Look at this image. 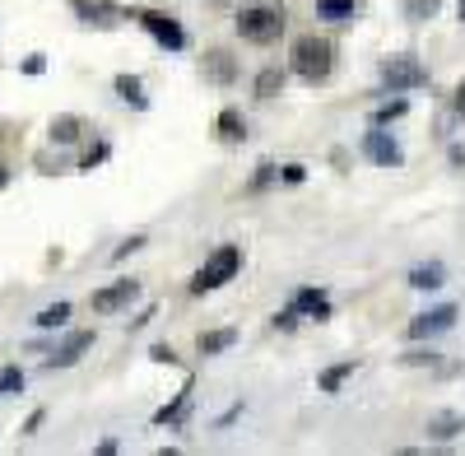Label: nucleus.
Returning a JSON list of instances; mask_svg holds the SVG:
<instances>
[{"label":"nucleus","mask_w":465,"mask_h":456,"mask_svg":"<svg viewBox=\"0 0 465 456\" xmlns=\"http://www.w3.org/2000/svg\"><path fill=\"white\" fill-rule=\"evenodd\" d=\"M289 61H293V74H298V80H307V84H326V80H331V70H335V43H331V37L307 33V37H298V43H293Z\"/></svg>","instance_id":"1"},{"label":"nucleus","mask_w":465,"mask_h":456,"mask_svg":"<svg viewBox=\"0 0 465 456\" xmlns=\"http://www.w3.org/2000/svg\"><path fill=\"white\" fill-rule=\"evenodd\" d=\"M238 33L247 37V43H256V47L280 43V33H284V5H270V0H261V5H247V10L238 15Z\"/></svg>","instance_id":"2"},{"label":"nucleus","mask_w":465,"mask_h":456,"mask_svg":"<svg viewBox=\"0 0 465 456\" xmlns=\"http://www.w3.org/2000/svg\"><path fill=\"white\" fill-rule=\"evenodd\" d=\"M242 271V252L238 247H219L196 275H191V293H210V289H219V284H228L232 275Z\"/></svg>","instance_id":"3"},{"label":"nucleus","mask_w":465,"mask_h":456,"mask_svg":"<svg viewBox=\"0 0 465 456\" xmlns=\"http://www.w3.org/2000/svg\"><path fill=\"white\" fill-rule=\"evenodd\" d=\"M381 84L386 89H423L429 84V65H423L419 56H410V52H401L391 61H381Z\"/></svg>","instance_id":"4"},{"label":"nucleus","mask_w":465,"mask_h":456,"mask_svg":"<svg viewBox=\"0 0 465 456\" xmlns=\"http://www.w3.org/2000/svg\"><path fill=\"white\" fill-rule=\"evenodd\" d=\"M140 298V280H112L107 289H98L94 293V312H122V308H131V302Z\"/></svg>","instance_id":"5"},{"label":"nucleus","mask_w":465,"mask_h":456,"mask_svg":"<svg viewBox=\"0 0 465 456\" xmlns=\"http://www.w3.org/2000/svg\"><path fill=\"white\" fill-rule=\"evenodd\" d=\"M363 154H368L377 168H401V164H405L401 144L386 135V131H368V135H363Z\"/></svg>","instance_id":"6"},{"label":"nucleus","mask_w":465,"mask_h":456,"mask_svg":"<svg viewBox=\"0 0 465 456\" xmlns=\"http://www.w3.org/2000/svg\"><path fill=\"white\" fill-rule=\"evenodd\" d=\"M451 322H456V308H451V302H442V308H433V312H419L405 335H410V340H429V335L451 331Z\"/></svg>","instance_id":"7"},{"label":"nucleus","mask_w":465,"mask_h":456,"mask_svg":"<svg viewBox=\"0 0 465 456\" xmlns=\"http://www.w3.org/2000/svg\"><path fill=\"white\" fill-rule=\"evenodd\" d=\"M140 19H144V28L153 33V43H159V47H168V52L186 47V33H182L177 19H163V15H140Z\"/></svg>","instance_id":"8"},{"label":"nucleus","mask_w":465,"mask_h":456,"mask_svg":"<svg viewBox=\"0 0 465 456\" xmlns=\"http://www.w3.org/2000/svg\"><path fill=\"white\" fill-rule=\"evenodd\" d=\"M89 345H94V331H74V335H65V340H61V350H52L47 368H74Z\"/></svg>","instance_id":"9"},{"label":"nucleus","mask_w":465,"mask_h":456,"mask_svg":"<svg viewBox=\"0 0 465 456\" xmlns=\"http://www.w3.org/2000/svg\"><path fill=\"white\" fill-rule=\"evenodd\" d=\"M201 74H205L210 84H232V80H238V65H232V56H228V52H205Z\"/></svg>","instance_id":"10"},{"label":"nucleus","mask_w":465,"mask_h":456,"mask_svg":"<svg viewBox=\"0 0 465 456\" xmlns=\"http://www.w3.org/2000/svg\"><path fill=\"white\" fill-rule=\"evenodd\" d=\"M232 340H238V331H232V326H219V331H201L196 350H201V359H214V354L232 350Z\"/></svg>","instance_id":"11"},{"label":"nucleus","mask_w":465,"mask_h":456,"mask_svg":"<svg viewBox=\"0 0 465 456\" xmlns=\"http://www.w3.org/2000/svg\"><path fill=\"white\" fill-rule=\"evenodd\" d=\"M293 308H298V312H307L312 322H326V317H331V302H326V293H322V289H298Z\"/></svg>","instance_id":"12"},{"label":"nucleus","mask_w":465,"mask_h":456,"mask_svg":"<svg viewBox=\"0 0 465 456\" xmlns=\"http://www.w3.org/2000/svg\"><path fill=\"white\" fill-rule=\"evenodd\" d=\"M442 280H447L442 261H429V265H414L410 271V289H442Z\"/></svg>","instance_id":"13"},{"label":"nucleus","mask_w":465,"mask_h":456,"mask_svg":"<svg viewBox=\"0 0 465 456\" xmlns=\"http://www.w3.org/2000/svg\"><path fill=\"white\" fill-rule=\"evenodd\" d=\"M219 140H228V144L247 140V122H242L238 107H223V112H219Z\"/></svg>","instance_id":"14"},{"label":"nucleus","mask_w":465,"mask_h":456,"mask_svg":"<svg viewBox=\"0 0 465 456\" xmlns=\"http://www.w3.org/2000/svg\"><path fill=\"white\" fill-rule=\"evenodd\" d=\"M456 433H465V414L447 410V414H433L429 420V438H456Z\"/></svg>","instance_id":"15"},{"label":"nucleus","mask_w":465,"mask_h":456,"mask_svg":"<svg viewBox=\"0 0 465 456\" xmlns=\"http://www.w3.org/2000/svg\"><path fill=\"white\" fill-rule=\"evenodd\" d=\"M280 89H284V70H280V65H270V70L256 74V98H261V103H270Z\"/></svg>","instance_id":"16"},{"label":"nucleus","mask_w":465,"mask_h":456,"mask_svg":"<svg viewBox=\"0 0 465 456\" xmlns=\"http://www.w3.org/2000/svg\"><path fill=\"white\" fill-rule=\"evenodd\" d=\"M116 94H122V98H126L135 112H144V107H149V98H144V84L135 80V74H116Z\"/></svg>","instance_id":"17"},{"label":"nucleus","mask_w":465,"mask_h":456,"mask_svg":"<svg viewBox=\"0 0 465 456\" xmlns=\"http://www.w3.org/2000/svg\"><path fill=\"white\" fill-rule=\"evenodd\" d=\"M80 135H84V122H80V117H70V112L52 122V140H56V144H74Z\"/></svg>","instance_id":"18"},{"label":"nucleus","mask_w":465,"mask_h":456,"mask_svg":"<svg viewBox=\"0 0 465 456\" xmlns=\"http://www.w3.org/2000/svg\"><path fill=\"white\" fill-rule=\"evenodd\" d=\"M349 377H354V359H344V363H335V368H326L322 372V392H340Z\"/></svg>","instance_id":"19"},{"label":"nucleus","mask_w":465,"mask_h":456,"mask_svg":"<svg viewBox=\"0 0 465 456\" xmlns=\"http://www.w3.org/2000/svg\"><path fill=\"white\" fill-rule=\"evenodd\" d=\"M186 405H191V382H186V392L173 401V405H163L159 414H153V424H177L182 420V414H186Z\"/></svg>","instance_id":"20"},{"label":"nucleus","mask_w":465,"mask_h":456,"mask_svg":"<svg viewBox=\"0 0 465 456\" xmlns=\"http://www.w3.org/2000/svg\"><path fill=\"white\" fill-rule=\"evenodd\" d=\"M322 19H354V0H317Z\"/></svg>","instance_id":"21"},{"label":"nucleus","mask_w":465,"mask_h":456,"mask_svg":"<svg viewBox=\"0 0 465 456\" xmlns=\"http://www.w3.org/2000/svg\"><path fill=\"white\" fill-rule=\"evenodd\" d=\"M61 322H70V302H56V308H43V312H37V326H43V331H56Z\"/></svg>","instance_id":"22"},{"label":"nucleus","mask_w":465,"mask_h":456,"mask_svg":"<svg viewBox=\"0 0 465 456\" xmlns=\"http://www.w3.org/2000/svg\"><path fill=\"white\" fill-rule=\"evenodd\" d=\"M438 5H442V0H405V15H410L414 24H423V19L438 15Z\"/></svg>","instance_id":"23"},{"label":"nucleus","mask_w":465,"mask_h":456,"mask_svg":"<svg viewBox=\"0 0 465 456\" xmlns=\"http://www.w3.org/2000/svg\"><path fill=\"white\" fill-rule=\"evenodd\" d=\"M438 359H442V354H433V350H410V354H401L405 368H438Z\"/></svg>","instance_id":"24"},{"label":"nucleus","mask_w":465,"mask_h":456,"mask_svg":"<svg viewBox=\"0 0 465 456\" xmlns=\"http://www.w3.org/2000/svg\"><path fill=\"white\" fill-rule=\"evenodd\" d=\"M396 117H405V98H396V103H386V107H377V126H386V122H396Z\"/></svg>","instance_id":"25"},{"label":"nucleus","mask_w":465,"mask_h":456,"mask_svg":"<svg viewBox=\"0 0 465 456\" xmlns=\"http://www.w3.org/2000/svg\"><path fill=\"white\" fill-rule=\"evenodd\" d=\"M275 177H280V168H275V164H261V168H256V177H252V192H261V186H270Z\"/></svg>","instance_id":"26"},{"label":"nucleus","mask_w":465,"mask_h":456,"mask_svg":"<svg viewBox=\"0 0 465 456\" xmlns=\"http://www.w3.org/2000/svg\"><path fill=\"white\" fill-rule=\"evenodd\" d=\"M19 387H24V372H19V368L0 372V392H19Z\"/></svg>","instance_id":"27"},{"label":"nucleus","mask_w":465,"mask_h":456,"mask_svg":"<svg viewBox=\"0 0 465 456\" xmlns=\"http://www.w3.org/2000/svg\"><path fill=\"white\" fill-rule=\"evenodd\" d=\"M140 247H144V233H131V238H126L122 247L112 252V261H122V256H131V252H140Z\"/></svg>","instance_id":"28"},{"label":"nucleus","mask_w":465,"mask_h":456,"mask_svg":"<svg viewBox=\"0 0 465 456\" xmlns=\"http://www.w3.org/2000/svg\"><path fill=\"white\" fill-rule=\"evenodd\" d=\"M149 359H153V363H168V368L177 363V354H173V345H153V350H149Z\"/></svg>","instance_id":"29"},{"label":"nucleus","mask_w":465,"mask_h":456,"mask_svg":"<svg viewBox=\"0 0 465 456\" xmlns=\"http://www.w3.org/2000/svg\"><path fill=\"white\" fill-rule=\"evenodd\" d=\"M280 177H284L289 186H298V182L307 177V168H302V164H289V168H280Z\"/></svg>","instance_id":"30"},{"label":"nucleus","mask_w":465,"mask_h":456,"mask_svg":"<svg viewBox=\"0 0 465 456\" xmlns=\"http://www.w3.org/2000/svg\"><path fill=\"white\" fill-rule=\"evenodd\" d=\"M275 326H280V331H293V326H298V308H284V312H275Z\"/></svg>","instance_id":"31"},{"label":"nucleus","mask_w":465,"mask_h":456,"mask_svg":"<svg viewBox=\"0 0 465 456\" xmlns=\"http://www.w3.org/2000/svg\"><path fill=\"white\" fill-rule=\"evenodd\" d=\"M103 159H107V144H94L89 154H84V164H80V168H94V164H103Z\"/></svg>","instance_id":"32"},{"label":"nucleus","mask_w":465,"mask_h":456,"mask_svg":"<svg viewBox=\"0 0 465 456\" xmlns=\"http://www.w3.org/2000/svg\"><path fill=\"white\" fill-rule=\"evenodd\" d=\"M43 420H47V414H43V410H33V414H28V424H24V433H37V429H43Z\"/></svg>","instance_id":"33"},{"label":"nucleus","mask_w":465,"mask_h":456,"mask_svg":"<svg viewBox=\"0 0 465 456\" xmlns=\"http://www.w3.org/2000/svg\"><path fill=\"white\" fill-rule=\"evenodd\" d=\"M456 112H460V117H465V80L456 84Z\"/></svg>","instance_id":"34"},{"label":"nucleus","mask_w":465,"mask_h":456,"mask_svg":"<svg viewBox=\"0 0 465 456\" xmlns=\"http://www.w3.org/2000/svg\"><path fill=\"white\" fill-rule=\"evenodd\" d=\"M5 186H10V168H5V164H0V192H5Z\"/></svg>","instance_id":"35"},{"label":"nucleus","mask_w":465,"mask_h":456,"mask_svg":"<svg viewBox=\"0 0 465 456\" xmlns=\"http://www.w3.org/2000/svg\"><path fill=\"white\" fill-rule=\"evenodd\" d=\"M456 10H460V24H465V0H460V5H456Z\"/></svg>","instance_id":"36"}]
</instances>
